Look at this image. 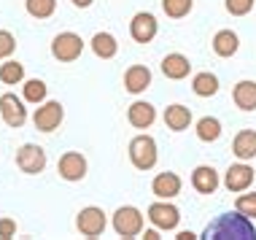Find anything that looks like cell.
<instances>
[{
  "label": "cell",
  "instance_id": "cell-1",
  "mask_svg": "<svg viewBox=\"0 0 256 240\" xmlns=\"http://www.w3.org/2000/svg\"><path fill=\"white\" fill-rule=\"evenodd\" d=\"M202 238H208V240H254L256 227H254V218L234 210V214L216 216V222H210L205 227Z\"/></svg>",
  "mask_w": 256,
  "mask_h": 240
},
{
  "label": "cell",
  "instance_id": "cell-2",
  "mask_svg": "<svg viewBox=\"0 0 256 240\" xmlns=\"http://www.w3.org/2000/svg\"><path fill=\"white\" fill-rule=\"evenodd\" d=\"M159 160V152H156V140L151 138V135H135L132 140H130V162H132L135 170H151Z\"/></svg>",
  "mask_w": 256,
  "mask_h": 240
},
{
  "label": "cell",
  "instance_id": "cell-3",
  "mask_svg": "<svg viewBox=\"0 0 256 240\" xmlns=\"http://www.w3.org/2000/svg\"><path fill=\"white\" fill-rule=\"evenodd\" d=\"M81 52H84V40H81L78 32L65 30L60 36H54L52 40V57L57 62H76L81 57Z\"/></svg>",
  "mask_w": 256,
  "mask_h": 240
},
{
  "label": "cell",
  "instance_id": "cell-4",
  "mask_svg": "<svg viewBox=\"0 0 256 240\" xmlns=\"http://www.w3.org/2000/svg\"><path fill=\"white\" fill-rule=\"evenodd\" d=\"M62 119H65V108H62L60 100H44L32 114V124H36L38 132H54L60 130Z\"/></svg>",
  "mask_w": 256,
  "mask_h": 240
},
{
  "label": "cell",
  "instance_id": "cell-5",
  "mask_svg": "<svg viewBox=\"0 0 256 240\" xmlns=\"http://www.w3.org/2000/svg\"><path fill=\"white\" fill-rule=\"evenodd\" d=\"M114 230L119 238H138L143 235V214L135 205H122L114 214Z\"/></svg>",
  "mask_w": 256,
  "mask_h": 240
},
{
  "label": "cell",
  "instance_id": "cell-6",
  "mask_svg": "<svg viewBox=\"0 0 256 240\" xmlns=\"http://www.w3.org/2000/svg\"><path fill=\"white\" fill-rule=\"evenodd\" d=\"M108 227L106 210L98 208V205H89V208H81L78 216H76V230L84 238H100Z\"/></svg>",
  "mask_w": 256,
  "mask_h": 240
},
{
  "label": "cell",
  "instance_id": "cell-7",
  "mask_svg": "<svg viewBox=\"0 0 256 240\" xmlns=\"http://www.w3.org/2000/svg\"><path fill=\"white\" fill-rule=\"evenodd\" d=\"M146 214H148V222L154 224L156 230H162V232H172L178 227V222H181V210H178L172 202H168V200L151 202Z\"/></svg>",
  "mask_w": 256,
  "mask_h": 240
},
{
  "label": "cell",
  "instance_id": "cell-8",
  "mask_svg": "<svg viewBox=\"0 0 256 240\" xmlns=\"http://www.w3.org/2000/svg\"><path fill=\"white\" fill-rule=\"evenodd\" d=\"M0 119L6 122L11 130L24 127L27 122V108H24V98H16L14 92L0 94Z\"/></svg>",
  "mask_w": 256,
  "mask_h": 240
},
{
  "label": "cell",
  "instance_id": "cell-9",
  "mask_svg": "<svg viewBox=\"0 0 256 240\" xmlns=\"http://www.w3.org/2000/svg\"><path fill=\"white\" fill-rule=\"evenodd\" d=\"M86 170H89V164H86V156L81 154V152H65L60 156V162H57V173L62 181H84L86 178Z\"/></svg>",
  "mask_w": 256,
  "mask_h": 240
},
{
  "label": "cell",
  "instance_id": "cell-10",
  "mask_svg": "<svg viewBox=\"0 0 256 240\" xmlns=\"http://www.w3.org/2000/svg\"><path fill=\"white\" fill-rule=\"evenodd\" d=\"M16 168L22 170V173H27V176L44 173V168H46L44 146H38V143H24V146L16 152Z\"/></svg>",
  "mask_w": 256,
  "mask_h": 240
},
{
  "label": "cell",
  "instance_id": "cell-11",
  "mask_svg": "<svg viewBox=\"0 0 256 240\" xmlns=\"http://www.w3.org/2000/svg\"><path fill=\"white\" fill-rule=\"evenodd\" d=\"M156 32H159V22L148 11H138L132 22H130V36H132L135 44H151L156 38Z\"/></svg>",
  "mask_w": 256,
  "mask_h": 240
},
{
  "label": "cell",
  "instance_id": "cell-12",
  "mask_svg": "<svg viewBox=\"0 0 256 240\" xmlns=\"http://www.w3.org/2000/svg\"><path fill=\"white\" fill-rule=\"evenodd\" d=\"M254 184V168L246 162H238V164H230L224 173V186L232 192V194H240V192L251 189Z\"/></svg>",
  "mask_w": 256,
  "mask_h": 240
},
{
  "label": "cell",
  "instance_id": "cell-13",
  "mask_svg": "<svg viewBox=\"0 0 256 240\" xmlns=\"http://www.w3.org/2000/svg\"><path fill=\"white\" fill-rule=\"evenodd\" d=\"M181 176L172 173V170H164V173H156L154 181H151V192L159 197V200H172V197L181 194Z\"/></svg>",
  "mask_w": 256,
  "mask_h": 240
},
{
  "label": "cell",
  "instance_id": "cell-14",
  "mask_svg": "<svg viewBox=\"0 0 256 240\" xmlns=\"http://www.w3.org/2000/svg\"><path fill=\"white\" fill-rule=\"evenodd\" d=\"M127 122L135 130H148L156 122V108L146 100H135L132 106L127 108Z\"/></svg>",
  "mask_w": 256,
  "mask_h": 240
},
{
  "label": "cell",
  "instance_id": "cell-15",
  "mask_svg": "<svg viewBox=\"0 0 256 240\" xmlns=\"http://www.w3.org/2000/svg\"><path fill=\"white\" fill-rule=\"evenodd\" d=\"M162 73H164V78H170V81H184V78L192 73L189 57H186V54H181V52L168 54V57L162 60Z\"/></svg>",
  "mask_w": 256,
  "mask_h": 240
},
{
  "label": "cell",
  "instance_id": "cell-16",
  "mask_svg": "<svg viewBox=\"0 0 256 240\" xmlns=\"http://www.w3.org/2000/svg\"><path fill=\"white\" fill-rule=\"evenodd\" d=\"M151 86V70L146 65H130L124 70V89L130 94H140Z\"/></svg>",
  "mask_w": 256,
  "mask_h": 240
},
{
  "label": "cell",
  "instance_id": "cell-17",
  "mask_svg": "<svg viewBox=\"0 0 256 240\" xmlns=\"http://www.w3.org/2000/svg\"><path fill=\"white\" fill-rule=\"evenodd\" d=\"M218 173L216 168H210V164H200L194 168V173H192V186H194L200 194H213V192L218 189Z\"/></svg>",
  "mask_w": 256,
  "mask_h": 240
},
{
  "label": "cell",
  "instance_id": "cell-18",
  "mask_svg": "<svg viewBox=\"0 0 256 240\" xmlns=\"http://www.w3.org/2000/svg\"><path fill=\"white\" fill-rule=\"evenodd\" d=\"M238 49H240V38L234 30H218L216 36H213V54H216V57L230 60L238 54Z\"/></svg>",
  "mask_w": 256,
  "mask_h": 240
},
{
  "label": "cell",
  "instance_id": "cell-19",
  "mask_svg": "<svg viewBox=\"0 0 256 240\" xmlns=\"http://www.w3.org/2000/svg\"><path fill=\"white\" fill-rule=\"evenodd\" d=\"M232 100L240 111H256V81L243 78L232 89Z\"/></svg>",
  "mask_w": 256,
  "mask_h": 240
},
{
  "label": "cell",
  "instance_id": "cell-20",
  "mask_svg": "<svg viewBox=\"0 0 256 240\" xmlns=\"http://www.w3.org/2000/svg\"><path fill=\"white\" fill-rule=\"evenodd\" d=\"M232 154L240 162H248L256 156V130H240L232 140Z\"/></svg>",
  "mask_w": 256,
  "mask_h": 240
},
{
  "label": "cell",
  "instance_id": "cell-21",
  "mask_svg": "<svg viewBox=\"0 0 256 240\" xmlns=\"http://www.w3.org/2000/svg\"><path fill=\"white\" fill-rule=\"evenodd\" d=\"M164 124L172 132H184L192 124V108L181 106V102H172V106L164 108Z\"/></svg>",
  "mask_w": 256,
  "mask_h": 240
},
{
  "label": "cell",
  "instance_id": "cell-22",
  "mask_svg": "<svg viewBox=\"0 0 256 240\" xmlns=\"http://www.w3.org/2000/svg\"><path fill=\"white\" fill-rule=\"evenodd\" d=\"M89 46H92L94 57H100V60H114L119 54V44H116V38L110 32H94Z\"/></svg>",
  "mask_w": 256,
  "mask_h": 240
},
{
  "label": "cell",
  "instance_id": "cell-23",
  "mask_svg": "<svg viewBox=\"0 0 256 240\" xmlns=\"http://www.w3.org/2000/svg\"><path fill=\"white\" fill-rule=\"evenodd\" d=\"M192 92H194L197 98H213V94L218 92V76L210 70L194 73V78H192Z\"/></svg>",
  "mask_w": 256,
  "mask_h": 240
},
{
  "label": "cell",
  "instance_id": "cell-24",
  "mask_svg": "<svg viewBox=\"0 0 256 240\" xmlns=\"http://www.w3.org/2000/svg\"><path fill=\"white\" fill-rule=\"evenodd\" d=\"M0 81L6 86L24 84V65L16 62V60H3V65H0Z\"/></svg>",
  "mask_w": 256,
  "mask_h": 240
},
{
  "label": "cell",
  "instance_id": "cell-25",
  "mask_svg": "<svg viewBox=\"0 0 256 240\" xmlns=\"http://www.w3.org/2000/svg\"><path fill=\"white\" fill-rule=\"evenodd\" d=\"M197 138L202 143H216L221 138V122L216 116H202L197 122Z\"/></svg>",
  "mask_w": 256,
  "mask_h": 240
},
{
  "label": "cell",
  "instance_id": "cell-26",
  "mask_svg": "<svg viewBox=\"0 0 256 240\" xmlns=\"http://www.w3.org/2000/svg\"><path fill=\"white\" fill-rule=\"evenodd\" d=\"M46 92H49V86H46L40 78H24V86H22V98H24V102L40 106V102L46 100Z\"/></svg>",
  "mask_w": 256,
  "mask_h": 240
},
{
  "label": "cell",
  "instance_id": "cell-27",
  "mask_svg": "<svg viewBox=\"0 0 256 240\" xmlns=\"http://www.w3.org/2000/svg\"><path fill=\"white\" fill-rule=\"evenodd\" d=\"M24 8L32 19H49L57 11V0H24Z\"/></svg>",
  "mask_w": 256,
  "mask_h": 240
},
{
  "label": "cell",
  "instance_id": "cell-28",
  "mask_svg": "<svg viewBox=\"0 0 256 240\" xmlns=\"http://www.w3.org/2000/svg\"><path fill=\"white\" fill-rule=\"evenodd\" d=\"M194 8V0H162V11L170 19H184Z\"/></svg>",
  "mask_w": 256,
  "mask_h": 240
},
{
  "label": "cell",
  "instance_id": "cell-29",
  "mask_svg": "<svg viewBox=\"0 0 256 240\" xmlns=\"http://www.w3.org/2000/svg\"><path fill=\"white\" fill-rule=\"evenodd\" d=\"M234 210H240L248 218H256V192H240L238 200H234Z\"/></svg>",
  "mask_w": 256,
  "mask_h": 240
},
{
  "label": "cell",
  "instance_id": "cell-30",
  "mask_svg": "<svg viewBox=\"0 0 256 240\" xmlns=\"http://www.w3.org/2000/svg\"><path fill=\"white\" fill-rule=\"evenodd\" d=\"M256 0H224V8L232 14V16H248L254 11Z\"/></svg>",
  "mask_w": 256,
  "mask_h": 240
},
{
  "label": "cell",
  "instance_id": "cell-31",
  "mask_svg": "<svg viewBox=\"0 0 256 240\" xmlns=\"http://www.w3.org/2000/svg\"><path fill=\"white\" fill-rule=\"evenodd\" d=\"M14 52H16V38H14V32L0 30V62H3V60H8Z\"/></svg>",
  "mask_w": 256,
  "mask_h": 240
},
{
  "label": "cell",
  "instance_id": "cell-32",
  "mask_svg": "<svg viewBox=\"0 0 256 240\" xmlns=\"http://www.w3.org/2000/svg\"><path fill=\"white\" fill-rule=\"evenodd\" d=\"M14 235H16V222H14L11 216H3V218H0V238L8 240Z\"/></svg>",
  "mask_w": 256,
  "mask_h": 240
},
{
  "label": "cell",
  "instance_id": "cell-33",
  "mask_svg": "<svg viewBox=\"0 0 256 240\" xmlns=\"http://www.w3.org/2000/svg\"><path fill=\"white\" fill-rule=\"evenodd\" d=\"M197 235H194V232H189V230H184V232H178V235H176V240H194Z\"/></svg>",
  "mask_w": 256,
  "mask_h": 240
},
{
  "label": "cell",
  "instance_id": "cell-34",
  "mask_svg": "<svg viewBox=\"0 0 256 240\" xmlns=\"http://www.w3.org/2000/svg\"><path fill=\"white\" fill-rule=\"evenodd\" d=\"M70 3L76 6V8H89V6L94 3V0H70Z\"/></svg>",
  "mask_w": 256,
  "mask_h": 240
},
{
  "label": "cell",
  "instance_id": "cell-35",
  "mask_svg": "<svg viewBox=\"0 0 256 240\" xmlns=\"http://www.w3.org/2000/svg\"><path fill=\"white\" fill-rule=\"evenodd\" d=\"M143 238H146V240H159V230L154 227V230H146V232H143Z\"/></svg>",
  "mask_w": 256,
  "mask_h": 240
}]
</instances>
